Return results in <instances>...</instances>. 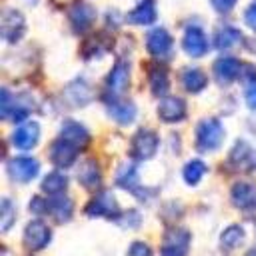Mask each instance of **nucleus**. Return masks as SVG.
<instances>
[{"label": "nucleus", "instance_id": "1", "mask_svg": "<svg viewBox=\"0 0 256 256\" xmlns=\"http://www.w3.org/2000/svg\"><path fill=\"white\" fill-rule=\"evenodd\" d=\"M224 140V126L216 118H206L196 128V146L202 152H212L220 148Z\"/></svg>", "mask_w": 256, "mask_h": 256}, {"label": "nucleus", "instance_id": "2", "mask_svg": "<svg viewBox=\"0 0 256 256\" xmlns=\"http://www.w3.org/2000/svg\"><path fill=\"white\" fill-rule=\"evenodd\" d=\"M190 232L184 228H170L164 234L162 256H186L190 248Z\"/></svg>", "mask_w": 256, "mask_h": 256}, {"label": "nucleus", "instance_id": "3", "mask_svg": "<svg viewBox=\"0 0 256 256\" xmlns=\"http://www.w3.org/2000/svg\"><path fill=\"white\" fill-rule=\"evenodd\" d=\"M228 162L238 172H252V170H256V150L248 142L238 140L230 152Z\"/></svg>", "mask_w": 256, "mask_h": 256}, {"label": "nucleus", "instance_id": "4", "mask_svg": "<svg viewBox=\"0 0 256 256\" xmlns=\"http://www.w3.org/2000/svg\"><path fill=\"white\" fill-rule=\"evenodd\" d=\"M78 152H80L78 146H74L72 142H68V140H64V138L60 136V138H58L56 142H52V146H50V160H52V164L58 166V168H68V166H72V164L76 162Z\"/></svg>", "mask_w": 256, "mask_h": 256}, {"label": "nucleus", "instance_id": "5", "mask_svg": "<svg viewBox=\"0 0 256 256\" xmlns=\"http://www.w3.org/2000/svg\"><path fill=\"white\" fill-rule=\"evenodd\" d=\"M50 238H52V232L42 220H32L24 230V244L28 250H34V252L46 248Z\"/></svg>", "mask_w": 256, "mask_h": 256}, {"label": "nucleus", "instance_id": "6", "mask_svg": "<svg viewBox=\"0 0 256 256\" xmlns=\"http://www.w3.org/2000/svg\"><path fill=\"white\" fill-rule=\"evenodd\" d=\"M158 150V136L152 130H140L132 138V156L136 160H148Z\"/></svg>", "mask_w": 256, "mask_h": 256}, {"label": "nucleus", "instance_id": "7", "mask_svg": "<svg viewBox=\"0 0 256 256\" xmlns=\"http://www.w3.org/2000/svg\"><path fill=\"white\" fill-rule=\"evenodd\" d=\"M38 172H40L38 160L28 158V156L14 158V160H10V164H8V174H10L12 180H16V182H30L32 178L38 176Z\"/></svg>", "mask_w": 256, "mask_h": 256}, {"label": "nucleus", "instance_id": "8", "mask_svg": "<svg viewBox=\"0 0 256 256\" xmlns=\"http://www.w3.org/2000/svg\"><path fill=\"white\" fill-rule=\"evenodd\" d=\"M86 214L88 216H104V218H120V210H118V204H116V198L110 194V192H102L98 194L88 206H86Z\"/></svg>", "mask_w": 256, "mask_h": 256}, {"label": "nucleus", "instance_id": "9", "mask_svg": "<svg viewBox=\"0 0 256 256\" xmlns=\"http://www.w3.org/2000/svg\"><path fill=\"white\" fill-rule=\"evenodd\" d=\"M24 16L16 10H6L2 14V20H0V34L4 40L8 42H16L22 38L24 34Z\"/></svg>", "mask_w": 256, "mask_h": 256}, {"label": "nucleus", "instance_id": "10", "mask_svg": "<svg viewBox=\"0 0 256 256\" xmlns=\"http://www.w3.org/2000/svg\"><path fill=\"white\" fill-rule=\"evenodd\" d=\"M146 46H148V52L152 56H158V58H166L170 56L172 52V36L164 30V28H156L148 34L146 38Z\"/></svg>", "mask_w": 256, "mask_h": 256}, {"label": "nucleus", "instance_id": "11", "mask_svg": "<svg viewBox=\"0 0 256 256\" xmlns=\"http://www.w3.org/2000/svg\"><path fill=\"white\" fill-rule=\"evenodd\" d=\"M158 116L164 122H180L186 116V102L176 96H166L158 106Z\"/></svg>", "mask_w": 256, "mask_h": 256}, {"label": "nucleus", "instance_id": "12", "mask_svg": "<svg viewBox=\"0 0 256 256\" xmlns=\"http://www.w3.org/2000/svg\"><path fill=\"white\" fill-rule=\"evenodd\" d=\"M94 20H96V10L90 4L78 2V4L72 6V10H70V24H72L74 32H86L92 26Z\"/></svg>", "mask_w": 256, "mask_h": 256}, {"label": "nucleus", "instance_id": "13", "mask_svg": "<svg viewBox=\"0 0 256 256\" xmlns=\"http://www.w3.org/2000/svg\"><path fill=\"white\" fill-rule=\"evenodd\" d=\"M40 140V126L36 122H28V124H22L20 128H16L14 136H12V142L16 148L20 150H32Z\"/></svg>", "mask_w": 256, "mask_h": 256}, {"label": "nucleus", "instance_id": "14", "mask_svg": "<svg viewBox=\"0 0 256 256\" xmlns=\"http://www.w3.org/2000/svg\"><path fill=\"white\" fill-rule=\"evenodd\" d=\"M182 46H184V50H186L190 56L200 58V56H204L206 50H208V40H206V36H204V32H202L200 28L192 26V28L186 30L184 40H182Z\"/></svg>", "mask_w": 256, "mask_h": 256}, {"label": "nucleus", "instance_id": "15", "mask_svg": "<svg viewBox=\"0 0 256 256\" xmlns=\"http://www.w3.org/2000/svg\"><path fill=\"white\" fill-rule=\"evenodd\" d=\"M78 182L86 188V190H96L102 182V174H100V168L94 160H86L80 164L78 168Z\"/></svg>", "mask_w": 256, "mask_h": 256}, {"label": "nucleus", "instance_id": "16", "mask_svg": "<svg viewBox=\"0 0 256 256\" xmlns=\"http://www.w3.org/2000/svg\"><path fill=\"white\" fill-rule=\"evenodd\" d=\"M240 70H242L240 62H238L236 58H230V56L220 58V60H216V64H214V76H216L220 82H224V84L236 80L238 74H240Z\"/></svg>", "mask_w": 256, "mask_h": 256}, {"label": "nucleus", "instance_id": "17", "mask_svg": "<svg viewBox=\"0 0 256 256\" xmlns=\"http://www.w3.org/2000/svg\"><path fill=\"white\" fill-rule=\"evenodd\" d=\"M128 82H130V66L120 60V62H116V66L112 68V72L108 76V88L114 94H122L128 88Z\"/></svg>", "mask_w": 256, "mask_h": 256}, {"label": "nucleus", "instance_id": "18", "mask_svg": "<svg viewBox=\"0 0 256 256\" xmlns=\"http://www.w3.org/2000/svg\"><path fill=\"white\" fill-rule=\"evenodd\" d=\"M108 112L110 116L118 122V124H132L136 118V106L128 100H114L108 104Z\"/></svg>", "mask_w": 256, "mask_h": 256}, {"label": "nucleus", "instance_id": "19", "mask_svg": "<svg viewBox=\"0 0 256 256\" xmlns=\"http://www.w3.org/2000/svg\"><path fill=\"white\" fill-rule=\"evenodd\" d=\"M62 138L68 140V142H72V144L78 146L80 150L86 148L88 142H90L88 130H86L82 124H78V122H66V124L62 126Z\"/></svg>", "mask_w": 256, "mask_h": 256}, {"label": "nucleus", "instance_id": "20", "mask_svg": "<svg viewBox=\"0 0 256 256\" xmlns=\"http://www.w3.org/2000/svg\"><path fill=\"white\" fill-rule=\"evenodd\" d=\"M46 214H52V218L56 222H68L72 218V200L66 196H56L52 200H48V208Z\"/></svg>", "mask_w": 256, "mask_h": 256}, {"label": "nucleus", "instance_id": "21", "mask_svg": "<svg viewBox=\"0 0 256 256\" xmlns=\"http://www.w3.org/2000/svg\"><path fill=\"white\" fill-rule=\"evenodd\" d=\"M232 202L238 206V208H252L256 204V188L252 184H246V182H240L232 188Z\"/></svg>", "mask_w": 256, "mask_h": 256}, {"label": "nucleus", "instance_id": "22", "mask_svg": "<svg viewBox=\"0 0 256 256\" xmlns=\"http://www.w3.org/2000/svg\"><path fill=\"white\" fill-rule=\"evenodd\" d=\"M156 20V6L152 0H146L142 4H138L130 14H128V22L138 24V26H146L152 24Z\"/></svg>", "mask_w": 256, "mask_h": 256}, {"label": "nucleus", "instance_id": "23", "mask_svg": "<svg viewBox=\"0 0 256 256\" xmlns=\"http://www.w3.org/2000/svg\"><path fill=\"white\" fill-rule=\"evenodd\" d=\"M182 84H184V88H186L188 92L198 94V92H202V90L206 88L208 78H206V74H204L202 70H198V68H186V70L182 72Z\"/></svg>", "mask_w": 256, "mask_h": 256}, {"label": "nucleus", "instance_id": "24", "mask_svg": "<svg viewBox=\"0 0 256 256\" xmlns=\"http://www.w3.org/2000/svg\"><path fill=\"white\" fill-rule=\"evenodd\" d=\"M150 90L154 96H164L170 88V82H168V72L166 68L162 66H152L150 68Z\"/></svg>", "mask_w": 256, "mask_h": 256}, {"label": "nucleus", "instance_id": "25", "mask_svg": "<svg viewBox=\"0 0 256 256\" xmlns=\"http://www.w3.org/2000/svg\"><path fill=\"white\" fill-rule=\"evenodd\" d=\"M116 184L124 190H136L138 186V170L134 164H124L116 174Z\"/></svg>", "mask_w": 256, "mask_h": 256}, {"label": "nucleus", "instance_id": "26", "mask_svg": "<svg viewBox=\"0 0 256 256\" xmlns=\"http://www.w3.org/2000/svg\"><path fill=\"white\" fill-rule=\"evenodd\" d=\"M240 40H242L240 30H236V28H232V26H222V28L216 32V48H220V50L232 48V46L238 44Z\"/></svg>", "mask_w": 256, "mask_h": 256}, {"label": "nucleus", "instance_id": "27", "mask_svg": "<svg viewBox=\"0 0 256 256\" xmlns=\"http://www.w3.org/2000/svg\"><path fill=\"white\" fill-rule=\"evenodd\" d=\"M66 186H68V178H66L64 174H60V172L48 174V176L44 178V182H42V190L48 192V194H52V196L62 194V192L66 190Z\"/></svg>", "mask_w": 256, "mask_h": 256}, {"label": "nucleus", "instance_id": "28", "mask_svg": "<svg viewBox=\"0 0 256 256\" xmlns=\"http://www.w3.org/2000/svg\"><path fill=\"white\" fill-rule=\"evenodd\" d=\"M206 164L202 162V160H190L186 166H184V180H186V184H190V186H196L200 180H202V176L206 174Z\"/></svg>", "mask_w": 256, "mask_h": 256}, {"label": "nucleus", "instance_id": "29", "mask_svg": "<svg viewBox=\"0 0 256 256\" xmlns=\"http://www.w3.org/2000/svg\"><path fill=\"white\" fill-rule=\"evenodd\" d=\"M220 240H222V248H226V250L238 248V246L244 242V230H242V226H236V224H234V226L226 228V230L222 232Z\"/></svg>", "mask_w": 256, "mask_h": 256}, {"label": "nucleus", "instance_id": "30", "mask_svg": "<svg viewBox=\"0 0 256 256\" xmlns=\"http://www.w3.org/2000/svg\"><path fill=\"white\" fill-rule=\"evenodd\" d=\"M14 220H16L14 206H12V202H10L8 198H4V200H2V230L6 232V230L12 226Z\"/></svg>", "mask_w": 256, "mask_h": 256}, {"label": "nucleus", "instance_id": "31", "mask_svg": "<svg viewBox=\"0 0 256 256\" xmlns=\"http://www.w3.org/2000/svg\"><path fill=\"white\" fill-rule=\"evenodd\" d=\"M128 256H152V250H150V246L144 244V242H134V244L130 246Z\"/></svg>", "mask_w": 256, "mask_h": 256}, {"label": "nucleus", "instance_id": "32", "mask_svg": "<svg viewBox=\"0 0 256 256\" xmlns=\"http://www.w3.org/2000/svg\"><path fill=\"white\" fill-rule=\"evenodd\" d=\"M210 2H212V6H214L216 12H220V14H228V12L236 6L238 0H210Z\"/></svg>", "mask_w": 256, "mask_h": 256}, {"label": "nucleus", "instance_id": "33", "mask_svg": "<svg viewBox=\"0 0 256 256\" xmlns=\"http://www.w3.org/2000/svg\"><path fill=\"white\" fill-rule=\"evenodd\" d=\"M246 104H248L252 110H256V80L246 88Z\"/></svg>", "mask_w": 256, "mask_h": 256}, {"label": "nucleus", "instance_id": "34", "mask_svg": "<svg viewBox=\"0 0 256 256\" xmlns=\"http://www.w3.org/2000/svg\"><path fill=\"white\" fill-rule=\"evenodd\" d=\"M244 20H246V24H248L252 30H256V4H252V6L246 10Z\"/></svg>", "mask_w": 256, "mask_h": 256}, {"label": "nucleus", "instance_id": "35", "mask_svg": "<svg viewBox=\"0 0 256 256\" xmlns=\"http://www.w3.org/2000/svg\"><path fill=\"white\" fill-rule=\"evenodd\" d=\"M246 256H256V248H252V250H250V252H248Z\"/></svg>", "mask_w": 256, "mask_h": 256}]
</instances>
